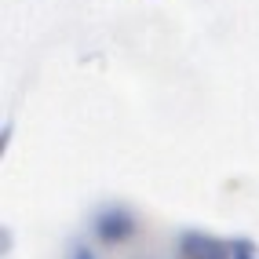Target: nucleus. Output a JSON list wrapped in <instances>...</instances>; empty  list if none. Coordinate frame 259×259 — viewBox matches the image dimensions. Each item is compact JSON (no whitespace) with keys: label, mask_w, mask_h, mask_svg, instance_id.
I'll return each mask as SVG.
<instances>
[{"label":"nucleus","mask_w":259,"mask_h":259,"mask_svg":"<svg viewBox=\"0 0 259 259\" xmlns=\"http://www.w3.org/2000/svg\"><path fill=\"white\" fill-rule=\"evenodd\" d=\"M73 259H95V255H92L88 248H77V255H73Z\"/></svg>","instance_id":"20e7f679"},{"label":"nucleus","mask_w":259,"mask_h":259,"mask_svg":"<svg viewBox=\"0 0 259 259\" xmlns=\"http://www.w3.org/2000/svg\"><path fill=\"white\" fill-rule=\"evenodd\" d=\"M183 255L186 259H230V248L223 245V241H215V237H204V234H183Z\"/></svg>","instance_id":"f03ea898"},{"label":"nucleus","mask_w":259,"mask_h":259,"mask_svg":"<svg viewBox=\"0 0 259 259\" xmlns=\"http://www.w3.org/2000/svg\"><path fill=\"white\" fill-rule=\"evenodd\" d=\"M135 234V219L128 208H106L95 215V237L106 241V245H117V241H124Z\"/></svg>","instance_id":"f257e3e1"},{"label":"nucleus","mask_w":259,"mask_h":259,"mask_svg":"<svg viewBox=\"0 0 259 259\" xmlns=\"http://www.w3.org/2000/svg\"><path fill=\"white\" fill-rule=\"evenodd\" d=\"M237 259H252V248H248V241H241V248H237Z\"/></svg>","instance_id":"7ed1b4c3"}]
</instances>
